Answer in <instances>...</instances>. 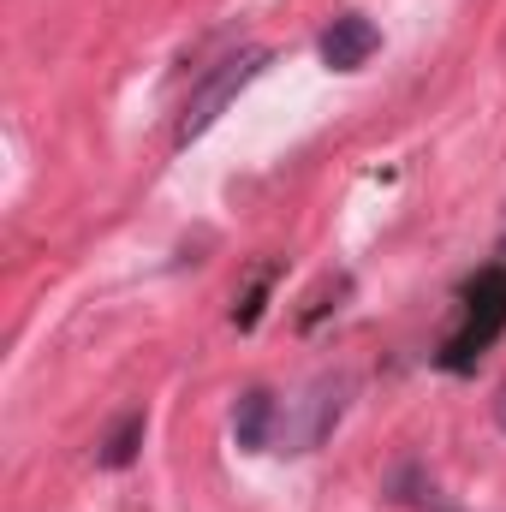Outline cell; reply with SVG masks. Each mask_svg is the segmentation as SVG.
<instances>
[{"instance_id":"5","label":"cell","mask_w":506,"mask_h":512,"mask_svg":"<svg viewBox=\"0 0 506 512\" xmlns=\"http://www.w3.org/2000/svg\"><path fill=\"white\" fill-rule=\"evenodd\" d=\"M274 423H280V411H274V393H268V387H251V393L233 405V435H239V447H245V453L268 447Z\"/></svg>"},{"instance_id":"9","label":"cell","mask_w":506,"mask_h":512,"mask_svg":"<svg viewBox=\"0 0 506 512\" xmlns=\"http://www.w3.org/2000/svg\"><path fill=\"white\" fill-rule=\"evenodd\" d=\"M495 423H501V429H506V382L495 387Z\"/></svg>"},{"instance_id":"3","label":"cell","mask_w":506,"mask_h":512,"mask_svg":"<svg viewBox=\"0 0 506 512\" xmlns=\"http://www.w3.org/2000/svg\"><path fill=\"white\" fill-rule=\"evenodd\" d=\"M268 66V48H245L239 60H227L221 72H209L197 90H191V102H185V114H179V143H191V137H203V131L215 126L221 114H227V102L251 84L256 72Z\"/></svg>"},{"instance_id":"1","label":"cell","mask_w":506,"mask_h":512,"mask_svg":"<svg viewBox=\"0 0 506 512\" xmlns=\"http://www.w3.org/2000/svg\"><path fill=\"white\" fill-rule=\"evenodd\" d=\"M506 328V268H483L471 286H465V322L459 334L441 346V370H471Z\"/></svg>"},{"instance_id":"2","label":"cell","mask_w":506,"mask_h":512,"mask_svg":"<svg viewBox=\"0 0 506 512\" xmlns=\"http://www.w3.org/2000/svg\"><path fill=\"white\" fill-rule=\"evenodd\" d=\"M346 399H352V376H322V382H310L286 411H280V423H274L280 453H310V447H322L328 429L340 423Z\"/></svg>"},{"instance_id":"4","label":"cell","mask_w":506,"mask_h":512,"mask_svg":"<svg viewBox=\"0 0 506 512\" xmlns=\"http://www.w3.org/2000/svg\"><path fill=\"white\" fill-rule=\"evenodd\" d=\"M376 48H381V30L370 18H358V12H346V18H334V24L322 30V60H328L334 72H358Z\"/></svg>"},{"instance_id":"8","label":"cell","mask_w":506,"mask_h":512,"mask_svg":"<svg viewBox=\"0 0 506 512\" xmlns=\"http://www.w3.org/2000/svg\"><path fill=\"white\" fill-rule=\"evenodd\" d=\"M346 292H352V280H346V274H334V280H322V286L310 292V304H304V316H298V322H304V328H310V322H322V316L334 310L328 298H346Z\"/></svg>"},{"instance_id":"6","label":"cell","mask_w":506,"mask_h":512,"mask_svg":"<svg viewBox=\"0 0 506 512\" xmlns=\"http://www.w3.org/2000/svg\"><path fill=\"white\" fill-rule=\"evenodd\" d=\"M143 435H149V417H143V411H126V417L102 435V453H96V459H102L108 471H126L131 459H137V447H143Z\"/></svg>"},{"instance_id":"7","label":"cell","mask_w":506,"mask_h":512,"mask_svg":"<svg viewBox=\"0 0 506 512\" xmlns=\"http://www.w3.org/2000/svg\"><path fill=\"white\" fill-rule=\"evenodd\" d=\"M274 274H280V262H262V268L251 274V292H245V298L233 304V322H239V328H256V316H262V298H268Z\"/></svg>"}]
</instances>
